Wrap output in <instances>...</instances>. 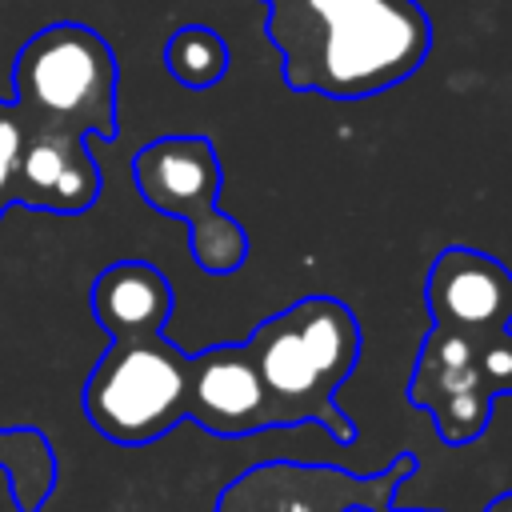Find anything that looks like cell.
<instances>
[{
    "mask_svg": "<svg viewBox=\"0 0 512 512\" xmlns=\"http://www.w3.org/2000/svg\"><path fill=\"white\" fill-rule=\"evenodd\" d=\"M132 180L144 204L188 224V248L204 272L228 276L248 260L244 228L216 208L224 172L208 136H160L144 144L132 156Z\"/></svg>",
    "mask_w": 512,
    "mask_h": 512,
    "instance_id": "4",
    "label": "cell"
},
{
    "mask_svg": "<svg viewBox=\"0 0 512 512\" xmlns=\"http://www.w3.org/2000/svg\"><path fill=\"white\" fill-rule=\"evenodd\" d=\"M264 8L292 92L368 100L404 84L432 52L420 0H264Z\"/></svg>",
    "mask_w": 512,
    "mask_h": 512,
    "instance_id": "1",
    "label": "cell"
},
{
    "mask_svg": "<svg viewBox=\"0 0 512 512\" xmlns=\"http://www.w3.org/2000/svg\"><path fill=\"white\" fill-rule=\"evenodd\" d=\"M188 420L216 436H252L272 428V404L244 344H216L192 356Z\"/></svg>",
    "mask_w": 512,
    "mask_h": 512,
    "instance_id": "8",
    "label": "cell"
},
{
    "mask_svg": "<svg viewBox=\"0 0 512 512\" xmlns=\"http://www.w3.org/2000/svg\"><path fill=\"white\" fill-rule=\"evenodd\" d=\"M404 396L432 416L444 444L476 440L492 420V404L512 396V328L468 336L432 324Z\"/></svg>",
    "mask_w": 512,
    "mask_h": 512,
    "instance_id": "5",
    "label": "cell"
},
{
    "mask_svg": "<svg viewBox=\"0 0 512 512\" xmlns=\"http://www.w3.org/2000/svg\"><path fill=\"white\" fill-rule=\"evenodd\" d=\"M228 40L208 24H184L164 44V68L184 88H212L228 76Z\"/></svg>",
    "mask_w": 512,
    "mask_h": 512,
    "instance_id": "10",
    "label": "cell"
},
{
    "mask_svg": "<svg viewBox=\"0 0 512 512\" xmlns=\"http://www.w3.org/2000/svg\"><path fill=\"white\" fill-rule=\"evenodd\" d=\"M272 404V428L320 424L336 444L356 440L336 392L360 360V320L336 296H304L244 340Z\"/></svg>",
    "mask_w": 512,
    "mask_h": 512,
    "instance_id": "2",
    "label": "cell"
},
{
    "mask_svg": "<svg viewBox=\"0 0 512 512\" xmlns=\"http://www.w3.org/2000/svg\"><path fill=\"white\" fill-rule=\"evenodd\" d=\"M80 148H84V136H72V132H60V128H48V132L32 136L28 144H20V156H16L20 200L44 208L56 180L64 176V168L72 164V156Z\"/></svg>",
    "mask_w": 512,
    "mask_h": 512,
    "instance_id": "11",
    "label": "cell"
},
{
    "mask_svg": "<svg viewBox=\"0 0 512 512\" xmlns=\"http://www.w3.org/2000/svg\"><path fill=\"white\" fill-rule=\"evenodd\" d=\"M424 300L436 328L468 336L512 328V272L480 248H440L424 280Z\"/></svg>",
    "mask_w": 512,
    "mask_h": 512,
    "instance_id": "7",
    "label": "cell"
},
{
    "mask_svg": "<svg viewBox=\"0 0 512 512\" xmlns=\"http://www.w3.org/2000/svg\"><path fill=\"white\" fill-rule=\"evenodd\" d=\"M92 312L112 340L164 332L172 316V284L144 260H116L92 284Z\"/></svg>",
    "mask_w": 512,
    "mask_h": 512,
    "instance_id": "9",
    "label": "cell"
},
{
    "mask_svg": "<svg viewBox=\"0 0 512 512\" xmlns=\"http://www.w3.org/2000/svg\"><path fill=\"white\" fill-rule=\"evenodd\" d=\"M188 376L192 356L164 332L120 336L84 384V412L108 440L148 444L188 420Z\"/></svg>",
    "mask_w": 512,
    "mask_h": 512,
    "instance_id": "3",
    "label": "cell"
},
{
    "mask_svg": "<svg viewBox=\"0 0 512 512\" xmlns=\"http://www.w3.org/2000/svg\"><path fill=\"white\" fill-rule=\"evenodd\" d=\"M100 196V168L96 160L88 156V144L72 156V164L64 168V176L56 180L52 196L44 208H56V212H84L92 200Z\"/></svg>",
    "mask_w": 512,
    "mask_h": 512,
    "instance_id": "12",
    "label": "cell"
},
{
    "mask_svg": "<svg viewBox=\"0 0 512 512\" xmlns=\"http://www.w3.org/2000/svg\"><path fill=\"white\" fill-rule=\"evenodd\" d=\"M484 512H512V492H500Z\"/></svg>",
    "mask_w": 512,
    "mask_h": 512,
    "instance_id": "14",
    "label": "cell"
},
{
    "mask_svg": "<svg viewBox=\"0 0 512 512\" xmlns=\"http://www.w3.org/2000/svg\"><path fill=\"white\" fill-rule=\"evenodd\" d=\"M20 128L12 120H0V192L8 188V180L16 176V156H20Z\"/></svg>",
    "mask_w": 512,
    "mask_h": 512,
    "instance_id": "13",
    "label": "cell"
},
{
    "mask_svg": "<svg viewBox=\"0 0 512 512\" xmlns=\"http://www.w3.org/2000/svg\"><path fill=\"white\" fill-rule=\"evenodd\" d=\"M376 512H396V508H376Z\"/></svg>",
    "mask_w": 512,
    "mask_h": 512,
    "instance_id": "15",
    "label": "cell"
},
{
    "mask_svg": "<svg viewBox=\"0 0 512 512\" xmlns=\"http://www.w3.org/2000/svg\"><path fill=\"white\" fill-rule=\"evenodd\" d=\"M16 96L72 136H116V56L84 24H52L16 56Z\"/></svg>",
    "mask_w": 512,
    "mask_h": 512,
    "instance_id": "6",
    "label": "cell"
}]
</instances>
